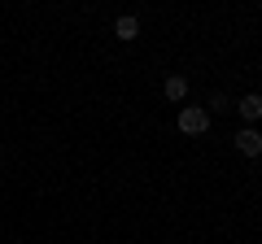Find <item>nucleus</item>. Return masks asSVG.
Listing matches in <instances>:
<instances>
[{
    "label": "nucleus",
    "mask_w": 262,
    "mask_h": 244,
    "mask_svg": "<svg viewBox=\"0 0 262 244\" xmlns=\"http://www.w3.org/2000/svg\"><path fill=\"white\" fill-rule=\"evenodd\" d=\"M179 131H184V135H206L210 131V109H201V105H184V109H179Z\"/></svg>",
    "instance_id": "obj_1"
},
{
    "label": "nucleus",
    "mask_w": 262,
    "mask_h": 244,
    "mask_svg": "<svg viewBox=\"0 0 262 244\" xmlns=\"http://www.w3.org/2000/svg\"><path fill=\"white\" fill-rule=\"evenodd\" d=\"M236 149H241L245 157H262V135L253 131V127H245V131L236 135Z\"/></svg>",
    "instance_id": "obj_2"
},
{
    "label": "nucleus",
    "mask_w": 262,
    "mask_h": 244,
    "mask_svg": "<svg viewBox=\"0 0 262 244\" xmlns=\"http://www.w3.org/2000/svg\"><path fill=\"white\" fill-rule=\"evenodd\" d=\"M114 35H118L122 44H131V39L140 35V18H131V13H122V18L114 22Z\"/></svg>",
    "instance_id": "obj_3"
},
{
    "label": "nucleus",
    "mask_w": 262,
    "mask_h": 244,
    "mask_svg": "<svg viewBox=\"0 0 262 244\" xmlns=\"http://www.w3.org/2000/svg\"><path fill=\"white\" fill-rule=\"evenodd\" d=\"M236 109H241V118H245V122H258V118H262V96H253V92H249L241 105H236Z\"/></svg>",
    "instance_id": "obj_4"
},
{
    "label": "nucleus",
    "mask_w": 262,
    "mask_h": 244,
    "mask_svg": "<svg viewBox=\"0 0 262 244\" xmlns=\"http://www.w3.org/2000/svg\"><path fill=\"white\" fill-rule=\"evenodd\" d=\"M162 92H166V101H184V96H188V79L184 75H170Z\"/></svg>",
    "instance_id": "obj_5"
}]
</instances>
